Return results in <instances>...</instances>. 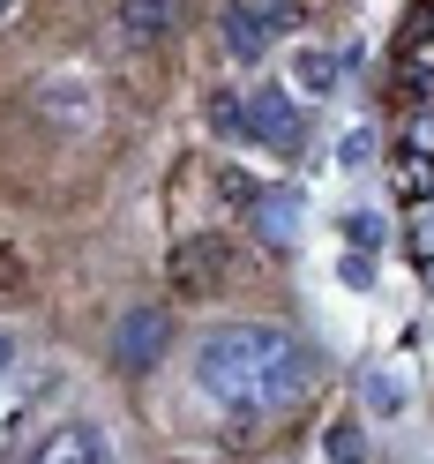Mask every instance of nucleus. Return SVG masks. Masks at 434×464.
I'll list each match as a JSON object with an SVG mask.
<instances>
[{
    "label": "nucleus",
    "instance_id": "12",
    "mask_svg": "<svg viewBox=\"0 0 434 464\" xmlns=\"http://www.w3.org/2000/svg\"><path fill=\"white\" fill-rule=\"evenodd\" d=\"M367 404H382V412H397V404H404L397 374H367Z\"/></svg>",
    "mask_w": 434,
    "mask_h": 464
},
{
    "label": "nucleus",
    "instance_id": "13",
    "mask_svg": "<svg viewBox=\"0 0 434 464\" xmlns=\"http://www.w3.org/2000/svg\"><path fill=\"white\" fill-rule=\"evenodd\" d=\"M210 121H217L225 135H240V98H233V91H217V98H210Z\"/></svg>",
    "mask_w": 434,
    "mask_h": 464
},
{
    "label": "nucleus",
    "instance_id": "9",
    "mask_svg": "<svg viewBox=\"0 0 434 464\" xmlns=\"http://www.w3.org/2000/svg\"><path fill=\"white\" fill-rule=\"evenodd\" d=\"M247 218H255V232H263L270 247H293V240H300V202H293V195H277V188L255 195V202H247Z\"/></svg>",
    "mask_w": 434,
    "mask_h": 464
},
{
    "label": "nucleus",
    "instance_id": "2",
    "mask_svg": "<svg viewBox=\"0 0 434 464\" xmlns=\"http://www.w3.org/2000/svg\"><path fill=\"white\" fill-rule=\"evenodd\" d=\"M293 31H300V0H225V15H217L225 61H255Z\"/></svg>",
    "mask_w": 434,
    "mask_h": 464
},
{
    "label": "nucleus",
    "instance_id": "16",
    "mask_svg": "<svg viewBox=\"0 0 434 464\" xmlns=\"http://www.w3.org/2000/svg\"><path fill=\"white\" fill-rule=\"evenodd\" d=\"M8 15H15V0H0V23H8Z\"/></svg>",
    "mask_w": 434,
    "mask_h": 464
},
{
    "label": "nucleus",
    "instance_id": "3",
    "mask_svg": "<svg viewBox=\"0 0 434 464\" xmlns=\"http://www.w3.org/2000/svg\"><path fill=\"white\" fill-rule=\"evenodd\" d=\"M233 270H240V247L225 240V232H188V240L165 255L172 293H188V300H217L225 285H233Z\"/></svg>",
    "mask_w": 434,
    "mask_h": 464
},
{
    "label": "nucleus",
    "instance_id": "15",
    "mask_svg": "<svg viewBox=\"0 0 434 464\" xmlns=\"http://www.w3.org/2000/svg\"><path fill=\"white\" fill-rule=\"evenodd\" d=\"M8 353H15V337H8V330H0V367H8Z\"/></svg>",
    "mask_w": 434,
    "mask_h": 464
},
{
    "label": "nucleus",
    "instance_id": "7",
    "mask_svg": "<svg viewBox=\"0 0 434 464\" xmlns=\"http://www.w3.org/2000/svg\"><path fill=\"white\" fill-rule=\"evenodd\" d=\"M38 112H45L53 128H91L98 91H91V82H75V75H53V82H38Z\"/></svg>",
    "mask_w": 434,
    "mask_h": 464
},
{
    "label": "nucleus",
    "instance_id": "5",
    "mask_svg": "<svg viewBox=\"0 0 434 464\" xmlns=\"http://www.w3.org/2000/svg\"><path fill=\"white\" fill-rule=\"evenodd\" d=\"M240 135L270 142V150H300V112H293V91H277V82H263V91L240 98Z\"/></svg>",
    "mask_w": 434,
    "mask_h": 464
},
{
    "label": "nucleus",
    "instance_id": "4",
    "mask_svg": "<svg viewBox=\"0 0 434 464\" xmlns=\"http://www.w3.org/2000/svg\"><path fill=\"white\" fill-rule=\"evenodd\" d=\"M165 353H172V314L165 307H128L112 323V367L121 374H150Z\"/></svg>",
    "mask_w": 434,
    "mask_h": 464
},
{
    "label": "nucleus",
    "instance_id": "10",
    "mask_svg": "<svg viewBox=\"0 0 434 464\" xmlns=\"http://www.w3.org/2000/svg\"><path fill=\"white\" fill-rule=\"evenodd\" d=\"M337 75H344V61H337V53H323V45L293 53V91H307V98H330V91H337Z\"/></svg>",
    "mask_w": 434,
    "mask_h": 464
},
{
    "label": "nucleus",
    "instance_id": "6",
    "mask_svg": "<svg viewBox=\"0 0 434 464\" xmlns=\"http://www.w3.org/2000/svg\"><path fill=\"white\" fill-rule=\"evenodd\" d=\"M31 464H112V450H105V434L91 420H68L31 450Z\"/></svg>",
    "mask_w": 434,
    "mask_h": 464
},
{
    "label": "nucleus",
    "instance_id": "11",
    "mask_svg": "<svg viewBox=\"0 0 434 464\" xmlns=\"http://www.w3.org/2000/svg\"><path fill=\"white\" fill-rule=\"evenodd\" d=\"M330 464H360V427H352V420L330 427Z\"/></svg>",
    "mask_w": 434,
    "mask_h": 464
},
{
    "label": "nucleus",
    "instance_id": "1",
    "mask_svg": "<svg viewBox=\"0 0 434 464\" xmlns=\"http://www.w3.org/2000/svg\"><path fill=\"white\" fill-rule=\"evenodd\" d=\"M314 382V353L277 323H217L195 337V390L225 412H285Z\"/></svg>",
    "mask_w": 434,
    "mask_h": 464
},
{
    "label": "nucleus",
    "instance_id": "8",
    "mask_svg": "<svg viewBox=\"0 0 434 464\" xmlns=\"http://www.w3.org/2000/svg\"><path fill=\"white\" fill-rule=\"evenodd\" d=\"M172 15H180V0H121V38L135 53H150L172 38Z\"/></svg>",
    "mask_w": 434,
    "mask_h": 464
},
{
    "label": "nucleus",
    "instance_id": "14",
    "mask_svg": "<svg viewBox=\"0 0 434 464\" xmlns=\"http://www.w3.org/2000/svg\"><path fill=\"white\" fill-rule=\"evenodd\" d=\"M344 232H352V247H367V240H382V225H374L367 210H360V218H344Z\"/></svg>",
    "mask_w": 434,
    "mask_h": 464
}]
</instances>
